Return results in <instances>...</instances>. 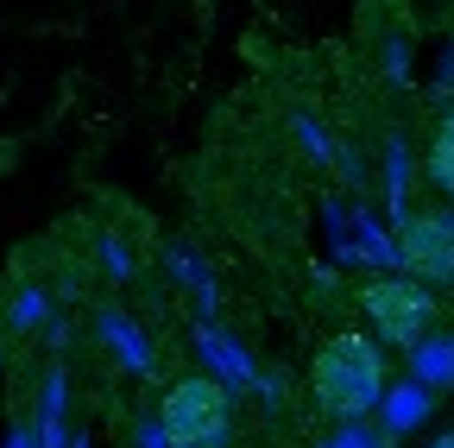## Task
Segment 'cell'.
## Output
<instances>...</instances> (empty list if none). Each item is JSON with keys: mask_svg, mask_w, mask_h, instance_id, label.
<instances>
[{"mask_svg": "<svg viewBox=\"0 0 454 448\" xmlns=\"http://www.w3.org/2000/svg\"><path fill=\"white\" fill-rule=\"evenodd\" d=\"M309 391H316L322 417H340V423H354L372 405H385L391 373H385L379 342H366V334H334L309 366Z\"/></svg>", "mask_w": 454, "mask_h": 448, "instance_id": "obj_1", "label": "cell"}, {"mask_svg": "<svg viewBox=\"0 0 454 448\" xmlns=\"http://www.w3.org/2000/svg\"><path fill=\"white\" fill-rule=\"evenodd\" d=\"M158 417H164L170 448H234V411H227V385L215 373L177 379L164 391Z\"/></svg>", "mask_w": 454, "mask_h": 448, "instance_id": "obj_2", "label": "cell"}, {"mask_svg": "<svg viewBox=\"0 0 454 448\" xmlns=\"http://www.w3.org/2000/svg\"><path fill=\"white\" fill-rule=\"evenodd\" d=\"M360 310L372 316V328H379V342H391V348H417L423 334L435 328V297H429V285L423 278H397V271H372L366 285H360Z\"/></svg>", "mask_w": 454, "mask_h": 448, "instance_id": "obj_3", "label": "cell"}, {"mask_svg": "<svg viewBox=\"0 0 454 448\" xmlns=\"http://www.w3.org/2000/svg\"><path fill=\"white\" fill-rule=\"evenodd\" d=\"M397 265L429 285H454V208H404L397 215Z\"/></svg>", "mask_w": 454, "mask_h": 448, "instance_id": "obj_4", "label": "cell"}, {"mask_svg": "<svg viewBox=\"0 0 454 448\" xmlns=\"http://www.w3.org/2000/svg\"><path fill=\"white\" fill-rule=\"evenodd\" d=\"M196 348H202V360H208V373L227 385V391H259V379H265V366L227 334L221 322H202L196 328Z\"/></svg>", "mask_w": 454, "mask_h": 448, "instance_id": "obj_5", "label": "cell"}, {"mask_svg": "<svg viewBox=\"0 0 454 448\" xmlns=\"http://www.w3.org/2000/svg\"><path fill=\"white\" fill-rule=\"evenodd\" d=\"M429 405H435V391H429L423 379H391L385 405H379V429H385V442H404L411 429H423Z\"/></svg>", "mask_w": 454, "mask_h": 448, "instance_id": "obj_6", "label": "cell"}, {"mask_svg": "<svg viewBox=\"0 0 454 448\" xmlns=\"http://www.w3.org/2000/svg\"><path fill=\"white\" fill-rule=\"evenodd\" d=\"M101 342L114 348V360H121V366H133L139 379L152 373V342H145V328H139L133 316H121V310H107V316H101Z\"/></svg>", "mask_w": 454, "mask_h": 448, "instance_id": "obj_7", "label": "cell"}, {"mask_svg": "<svg viewBox=\"0 0 454 448\" xmlns=\"http://www.w3.org/2000/svg\"><path fill=\"white\" fill-rule=\"evenodd\" d=\"M38 436L44 448H70V379L64 373H44V398H38Z\"/></svg>", "mask_w": 454, "mask_h": 448, "instance_id": "obj_8", "label": "cell"}, {"mask_svg": "<svg viewBox=\"0 0 454 448\" xmlns=\"http://www.w3.org/2000/svg\"><path fill=\"white\" fill-rule=\"evenodd\" d=\"M411 379H423L429 391L454 385V342H442V334H423V342L411 348Z\"/></svg>", "mask_w": 454, "mask_h": 448, "instance_id": "obj_9", "label": "cell"}, {"mask_svg": "<svg viewBox=\"0 0 454 448\" xmlns=\"http://www.w3.org/2000/svg\"><path fill=\"white\" fill-rule=\"evenodd\" d=\"M429 184L442 190V196H454V114L435 127V139H429Z\"/></svg>", "mask_w": 454, "mask_h": 448, "instance_id": "obj_10", "label": "cell"}, {"mask_svg": "<svg viewBox=\"0 0 454 448\" xmlns=\"http://www.w3.org/2000/svg\"><path fill=\"white\" fill-rule=\"evenodd\" d=\"M7 322H13V328H57V322H51V303H44V291H32V285H26V291H13V303H7Z\"/></svg>", "mask_w": 454, "mask_h": 448, "instance_id": "obj_11", "label": "cell"}, {"mask_svg": "<svg viewBox=\"0 0 454 448\" xmlns=\"http://www.w3.org/2000/svg\"><path fill=\"white\" fill-rule=\"evenodd\" d=\"M354 253H366L372 265H397V234H385L379 221H360V240H354Z\"/></svg>", "mask_w": 454, "mask_h": 448, "instance_id": "obj_12", "label": "cell"}, {"mask_svg": "<svg viewBox=\"0 0 454 448\" xmlns=\"http://www.w3.org/2000/svg\"><path fill=\"white\" fill-rule=\"evenodd\" d=\"M322 448H391L385 429H366V423H348V429H334Z\"/></svg>", "mask_w": 454, "mask_h": 448, "instance_id": "obj_13", "label": "cell"}, {"mask_svg": "<svg viewBox=\"0 0 454 448\" xmlns=\"http://www.w3.org/2000/svg\"><path fill=\"white\" fill-rule=\"evenodd\" d=\"M297 139L309 145V158H322V164L334 158V145H328V133H322V121H316V114H297Z\"/></svg>", "mask_w": 454, "mask_h": 448, "instance_id": "obj_14", "label": "cell"}, {"mask_svg": "<svg viewBox=\"0 0 454 448\" xmlns=\"http://www.w3.org/2000/svg\"><path fill=\"white\" fill-rule=\"evenodd\" d=\"M101 271L107 278H133V253L114 240V234H101Z\"/></svg>", "mask_w": 454, "mask_h": 448, "instance_id": "obj_15", "label": "cell"}, {"mask_svg": "<svg viewBox=\"0 0 454 448\" xmlns=\"http://www.w3.org/2000/svg\"><path fill=\"white\" fill-rule=\"evenodd\" d=\"M133 448H170V436H164V417H145V423H139V436H133Z\"/></svg>", "mask_w": 454, "mask_h": 448, "instance_id": "obj_16", "label": "cell"}, {"mask_svg": "<svg viewBox=\"0 0 454 448\" xmlns=\"http://www.w3.org/2000/svg\"><path fill=\"white\" fill-rule=\"evenodd\" d=\"M7 448H44V436H38V417H20L13 423V442Z\"/></svg>", "mask_w": 454, "mask_h": 448, "instance_id": "obj_17", "label": "cell"}, {"mask_svg": "<svg viewBox=\"0 0 454 448\" xmlns=\"http://www.w3.org/2000/svg\"><path fill=\"white\" fill-rule=\"evenodd\" d=\"M429 448H454V436H435V442H429Z\"/></svg>", "mask_w": 454, "mask_h": 448, "instance_id": "obj_18", "label": "cell"}]
</instances>
